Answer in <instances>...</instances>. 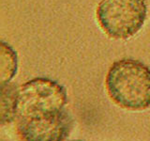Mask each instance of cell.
Here are the masks:
<instances>
[{"mask_svg":"<svg viewBox=\"0 0 150 141\" xmlns=\"http://www.w3.org/2000/svg\"><path fill=\"white\" fill-rule=\"evenodd\" d=\"M109 96L129 110L150 108V68L139 60L123 58L112 63L105 80Z\"/></svg>","mask_w":150,"mask_h":141,"instance_id":"obj_1","label":"cell"},{"mask_svg":"<svg viewBox=\"0 0 150 141\" xmlns=\"http://www.w3.org/2000/svg\"><path fill=\"white\" fill-rule=\"evenodd\" d=\"M96 14L100 27L108 36L127 40L144 26L147 16L146 0H101Z\"/></svg>","mask_w":150,"mask_h":141,"instance_id":"obj_2","label":"cell"},{"mask_svg":"<svg viewBox=\"0 0 150 141\" xmlns=\"http://www.w3.org/2000/svg\"><path fill=\"white\" fill-rule=\"evenodd\" d=\"M68 102L66 88L45 77L27 81L18 89L17 119L40 117L65 109Z\"/></svg>","mask_w":150,"mask_h":141,"instance_id":"obj_3","label":"cell"},{"mask_svg":"<svg viewBox=\"0 0 150 141\" xmlns=\"http://www.w3.org/2000/svg\"><path fill=\"white\" fill-rule=\"evenodd\" d=\"M18 120V132L23 141H64L74 124L66 109Z\"/></svg>","mask_w":150,"mask_h":141,"instance_id":"obj_4","label":"cell"},{"mask_svg":"<svg viewBox=\"0 0 150 141\" xmlns=\"http://www.w3.org/2000/svg\"><path fill=\"white\" fill-rule=\"evenodd\" d=\"M18 89L14 84L1 85V125L12 122L18 116Z\"/></svg>","mask_w":150,"mask_h":141,"instance_id":"obj_5","label":"cell"},{"mask_svg":"<svg viewBox=\"0 0 150 141\" xmlns=\"http://www.w3.org/2000/svg\"><path fill=\"white\" fill-rule=\"evenodd\" d=\"M17 54L11 46L1 42V85L9 83L17 73Z\"/></svg>","mask_w":150,"mask_h":141,"instance_id":"obj_6","label":"cell"},{"mask_svg":"<svg viewBox=\"0 0 150 141\" xmlns=\"http://www.w3.org/2000/svg\"><path fill=\"white\" fill-rule=\"evenodd\" d=\"M1 141H8V140H6V139H4V138H1Z\"/></svg>","mask_w":150,"mask_h":141,"instance_id":"obj_7","label":"cell"},{"mask_svg":"<svg viewBox=\"0 0 150 141\" xmlns=\"http://www.w3.org/2000/svg\"><path fill=\"white\" fill-rule=\"evenodd\" d=\"M69 141H82V140H69Z\"/></svg>","mask_w":150,"mask_h":141,"instance_id":"obj_8","label":"cell"}]
</instances>
